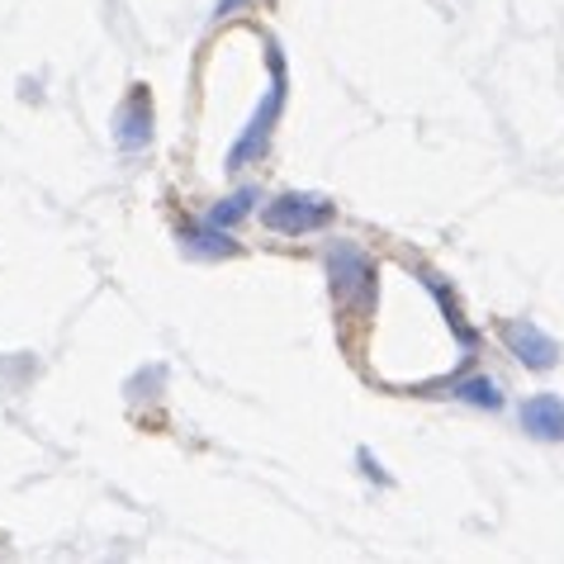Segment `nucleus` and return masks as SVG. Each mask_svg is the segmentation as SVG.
I'll return each instance as SVG.
<instances>
[{
  "label": "nucleus",
  "instance_id": "obj_3",
  "mask_svg": "<svg viewBox=\"0 0 564 564\" xmlns=\"http://www.w3.org/2000/svg\"><path fill=\"white\" fill-rule=\"evenodd\" d=\"M261 224L271 232H285V238H304V232H318L333 224V199L323 195H275L271 205L261 209Z\"/></svg>",
  "mask_w": 564,
  "mask_h": 564
},
{
  "label": "nucleus",
  "instance_id": "obj_6",
  "mask_svg": "<svg viewBox=\"0 0 564 564\" xmlns=\"http://www.w3.org/2000/svg\"><path fill=\"white\" fill-rule=\"evenodd\" d=\"M115 143L123 152H143L152 143V100H148L143 86H133V96L119 105V115H115Z\"/></svg>",
  "mask_w": 564,
  "mask_h": 564
},
{
  "label": "nucleus",
  "instance_id": "obj_9",
  "mask_svg": "<svg viewBox=\"0 0 564 564\" xmlns=\"http://www.w3.org/2000/svg\"><path fill=\"white\" fill-rule=\"evenodd\" d=\"M451 394H456L460 403H475V409H498V403H503V394H498V384L489 380V375H469V380L451 384Z\"/></svg>",
  "mask_w": 564,
  "mask_h": 564
},
{
  "label": "nucleus",
  "instance_id": "obj_8",
  "mask_svg": "<svg viewBox=\"0 0 564 564\" xmlns=\"http://www.w3.org/2000/svg\"><path fill=\"white\" fill-rule=\"evenodd\" d=\"M257 199H261V191H252V185H247V191L228 195V199H218V205H214V209H209L205 218H214L218 228H232V224H242V218L257 209Z\"/></svg>",
  "mask_w": 564,
  "mask_h": 564
},
{
  "label": "nucleus",
  "instance_id": "obj_10",
  "mask_svg": "<svg viewBox=\"0 0 564 564\" xmlns=\"http://www.w3.org/2000/svg\"><path fill=\"white\" fill-rule=\"evenodd\" d=\"M238 6H242V0H218V6H214V14H218V20H224V14H232Z\"/></svg>",
  "mask_w": 564,
  "mask_h": 564
},
{
  "label": "nucleus",
  "instance_id": "obj_1",
  "mask_svg": "<svg viewBox=\"0 0 564 564\" xmlns=\"http://www.w3.org/2000/svg\"><path fill=\"white\" fill-rule=\"evenodd\" d=\"M265 67H271V90H265V100L257 105V115H252V123L242 129V138L232 143V152H228V171H242L252 156L265 148V138H271V129H275V119L285 115V90H290V72H285V53L275 48V43H265Z\"/></svg>",
  "mask_w": 564,
  "mask_h": 564
},
{
  "label": "nucleus",
  "instance_id": "obj_7",
  "mask_svg": "<svg viewBox=\"0 0 564 564\" xmlns=\"http://www.w3.org/2000/svg\"><path fill=\"white\" fill-rule=\"evenodd\" d=\"M181 247L191 257H205V261H228L238 257V242L228 238V228H218L214 218H205V224H181Z\"/></svg>",
  "mask_w": 564,
  "mask_h": 564
},
{
  "label": "nucleus",
  "instance_id": "obj_4",
  "mask_svg": "<svg viewBox=\"0 0 564 564\" xmlns=\"http://www.w3.org/2000/svg\"><path fill=\"white\" fill-rule=\"evenodd\" d=\"M498 337H503V347L522 360L527 370H555L560 366V341L551 333H541L531 318H503L498 323Z\"/></svg>",
  "mask_w": 564,
  "mask_h": 564
},
{
  "label": "nucleus",
  "instance_id": "obj_2",
  "mask_svg": "<svg viewBox=\"0 0 564 564\" xmlns=\"http://www.w3.org/2000/svg\"><path fill=\"white\" fill-rule=\"evenodd\" d=\"M327 290L347 308L375 300V261L356 242H333V252H327Z\"/></svg>",
  "mask_w": 564,
  "mask_h": 564
},
{
  "label": "nucleus",
  "instance_id": "obj_5",
  "mask_svg": "<svg viewBox=\"0 0 564 564\" xmlns=\"http://www.w3.org/2000/svg\"><path fill=\"white\" fill-rule=\"evenodd\" d=\"M517 422L536 442H564V399L560 394H527L517 403Z\"/></svg>",
  "mask_w": 564,
  "mask_h": 564
}]
</instances>
